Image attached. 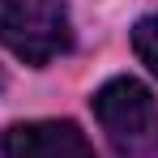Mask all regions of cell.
Listing matches in <instances>:
<instances>
[{"mask_svg": "<svg viewBox=\"0 0 158 158\" xmlns=\"http://www.w3.org/2000/svg\"><path fill=\"white\" fill-rule=\"evenodd\" d=\"M0 154L4 158H94V150L73 120H30V124H9L0 132Z\"/></svg>", "mask_w": 158, "mask_h": 158, "instance_id": "3957f363", "label": "cell"}, {"mask_svg": "<svg viewBox=\"0 0 158 158\" xmlns=\"http://www.w3.org/2000/svg\"><path fill=\"white\" fill-rule=\"evenodd\" d=\"M0 90H4V73H0Z\"/></svg>", "mask_w": 158, "mask_h": 158, "instance_id": "5b68a950", "label": "cell"}, {"mask_svg": "<svg viewBox=\"0 0 158 158\" xmlns=\"http://www.w3.org/2000/svg\"><path fill=\"white\" fill-rule=\"evenodd\" d=\"M0 43L26 64H52L73 47L64 0H0Z\"/></svg>", "mask_w": 158, "mask_h": 158, "instance_id": "6da1fadb", "label": "cell"}, {"mask_svg": "<svg viewBox=\"0 0 158 158\" xmlns=\"http://www.w3.org/2000/svg\"><path fill=\"white\" fill-rule=\"evenodd\" d=\"M94 120L120 154H145L158 145V103L137 77H111L94 94Z\"/></svg>", "mask_w": 158, "mask_h": 158, "instance_id": "7a4b0ae2", "label": "cell"}, {"mask_svg": "<svg viewBox=\"0 0 158 158\" xmlns=\"http://www.w3.org/2000/svg\"><path fill=\"white\" fill-rule=\"evenodd\" d=\"M132 52L141 56V64L158 77V17H141L132 26Z\"/></svg>", "mask_w": 158, "mask_h": 158, "instance_id": "277c9868", "label": "cell"}]
</instances>
